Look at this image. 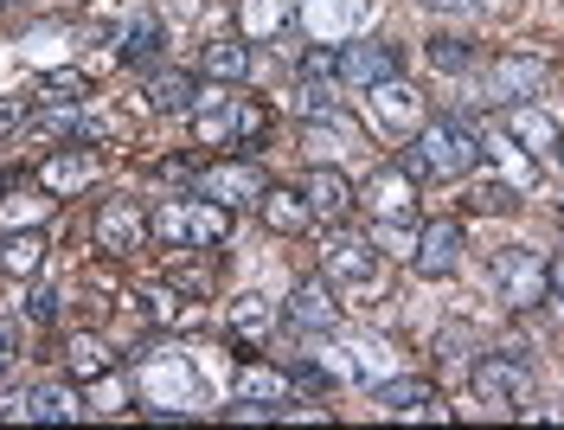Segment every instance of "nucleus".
<instances>
[{
  "label": "nucleus",
  "instance_id": "nucleus-1",
  "mask_svg": "<svg viewBox=\"0 0 564 430\" xmlns=\"http://www.w3.org/2000/svg\"><path fill=\"white\" fill-rule=\"evenodd\" d=\"M135 393L154 418H186L193 405H206V379L193 373L186 354L154 347V354H135Z\"/></svg>",
  "mask_w": 564,
  "mask_h": 430
},
{
  "label": "nucleus",
  "instance_id": "nucleus-2",
  "mask_svg": "<svg viewBox=\"0 0 564 430\" xmlns=\"http://www.w3.org/2000/svg\"><path fill=\"white\" fill-rule=\"evenodd\" d=\"M475 168H481V142L462 122H449V116L423 122L411 136V154H404V174H423V180H462Z\"/></svg>",
  "mask_w": 564,
  "mask_h": 430
},
{
  "label": "nucleus",
  "instance_id": "nucleus-3",
  "mask_svg": "<svg viewBox=\"0 0 564 430\" xmlns=\"http://www.w3.org/2000/svg\"><path fill=\"white\" fill-rule=\"evenodd\" d=\"M154 238L174 245V251H218L231 238V206H218L206 193L199 200H167L154 213Z\"/></svg>",
  "mask_w": 564,
  "mask_h": 430
},
{
  "label": "nucleus",
  "instance_id": "nucleus-4",
  "mask_svg": "<svg viewBox=\"0 0 564 430\" xmlns=\"http://www.w3.org/2000/svg\"><path fill=\"white\" fill-rule=\"evenodd\" d=\"M193 136H199V148H238L263 136V109L250 97H231V84H212L193 104Z\"/></svg>",
  "mask_w": 564,
  "mask_h": 430
},
{
  "label": "nucleus",
  "instance_id": "nucleus-5",
  "mask_svg": "<svg viewBox=\"0 0 564 430\" xmlns=\"http://www.w3.org/2000/svg\"><path fill=\"white\" fill-rule=\"evenodd\" d=\"M321 270H327V283L352 289V295H372V289L386 283L379 245H372L366 232H347V225H334V232H327V245H321Z\"/></svg>",
  "mask_w": 564,
  "mask_h": 430
},
{
  "label": "nucleus",
  "instance_id": "nucleus-6",
  "mask_svg": "<svg viewBox=\"0 0 564 430\" xmlns=\"http://www.w3.org/2000/svg\"><path fill=\"white\" fill-rule=\"evenodd\" d=\"M366 109H372V129H379L386 142H411L423 122H430V104H423V90L411 84V77L372 84V90H366Z\"/></svg>",
  "mask_w": 564,
  "mask_h": 430
},
{
  "label": "nucleus",
  "instance_id": "nucleus-7",
  "mask_svg": "<svg viewBox=\"0 0 564 430\" xmlns=\"http://www.w3.org/2000/svg\"><path fill=\"white\" fill-rule=\"evenodd\" d=\"M468 386H475V398L488 405V411H520L532 393V359L527 354H488V359H475V373H468Z\"/></svg>",
  "mask_w": 564,
  "mask_h": 430
},
{
  "label": "nucleus",
  "instance_id": "nucleus-8",
  "mask_svg": "<svg viewBox=\"0 0 564 430\" xmlns=\"http://www.w3.org/2000/svg\"><path fill=\"white\" fill-rule=\"evenodd\" d=\"M359 206L379 218V245H386V238H398V232L411 225V213H417L411 174H404V168H372V174H366V186H359Z\"/></svg>",
  "mask_w": 564,
  "mask_h": 430
},
{
  "label": "nucleus",
  "instance_id": "nucleus-9",
  "mask_svg": "<svg viewBox=\"0 0 564 430\" xmlns=\"http://www.w3.org/2000/svg\"><path fill=\"white\" fill-rule=\"evenodd\" d=\"M90 238H97V251H104V257H135L141 245L154 238V218L141 213V200L116 193V200H104V206H97V225H90Z\"/></svg>",
  "mask_w": 564,
  "mask_h": 430
},
{
  "label": "nucleus",
  "instance_id": "nucleus-10",
  "mask_svg": "<svg viewBox=\"0 0 564 430\" xmlns=\"http://www.w3.org/2000/svg\"><path fill=\"white\" fill-rule=\"evenodd\" d=\"M488 277H494V289H500V302H507V309H539V302H545V257L527 251V245L494 251Z\"/></svg>",
  "mask_w": 564,
  "mask_h": 430
},
{
  "label": "nucleus",
  "instance_id": "nucleus-11",
  "mask_svg": "<svg viewBox=\"0 0 564 430\" xmlns=\"http://www.w3.org/2000/svg\"><path fill=\"white\" fill-rule=\"evenodd\" d=\"M539 84H545V58H532V52H500L481 77V104H520V97H539Z\"/></svg>",
  "mask_w": 564,
  "mask_h": 430
},
{
  "label": "nucleus",
  "instance_id": "nucleus-12",
  "mask_svg": "<svg viewBox=\"0 0 564 430\" xmlns=\"http://www.w3.org/2000/svg\"><path fill=\"white\" fill-rule=\"evenodd\" d=\"M411 270L430 277V283H436V277H456L462 270V225L456 218H430V225H423L417 245H411Z\"/></svg>",
  "mask_w": 564,
  "mask_h": 430
},
{
  "label": "nucleus",
  "instance_id": "nucleus-13",
  "mask_svg": "<svg viewBox=\"0 0 564 430\" xmlns=\"http://www.w3.org/2000/svg\"><path fill=\"white\" fill-rule=\"evenodd\" d=\"M500 129L520 142V154H532V161H552L564 142V129L545 116L539 104H500Z\"/></svg>",
  "mask_w": 564,
  "mask_h": 430
},
{
  "label": "nucleus",
  "instance_id": "nucleus-14",
  "mask_svg": "<svg viewBox=\"0 0 564 430\" xmlns=\"http://www.w3.org/2000/svg\"><path fill=\"white\" fill-rule=\"evenodd\" d=\"M263 186H270V180H263L257 161H218V168L199 174V193L218 200V206H231V213H238V206H257V200H263Z\"/></svg>",
  "mask_w": 564,
  "mask_h": 430
},
{
  "label": "nucleus",
  "instance_id": "nucleus-15",
  "mask_svg": "<svg viewBox=\"0 0 564 430\" xmlns=\"http://www.w3.org/2000/svg\"><path fill=\"white\" fill-rule=\"evenodd\" d=\"M282 315L302 327V334H334V327H340V302H334V283H327V277H302V283L289 289Z\"/></svg>",
  "mask_w": 564,
  "mask_h": 430
},
{
  "label": "nucleus",
  "instance_id": "nucleus-16",
  "mask_svg": "<svg viewBox=\"0 0 564 430\" xmlns=\"http://www.w3.org/2000/svg\"><path fill=\"white\" fill-rule=\"evenodd\" d=\"M315 45H347V33H359V20H366V0H302V13H295Z\"/></svg>",
  "mask_w": 564,
  "mask_h": 430
},
{
  "label": "nucleus",
  "instance_id": "nucleus-17",
  "mask_svg": "<svg viewBox=\"0 0 564 430\" xmlns=\"http://www.w3.org/2000/svg\"><path fill=\"white\" fill-rule=\"evenodd\" d=\"M386 77H398V45H386V39H352V45H340V84L372 90Z\"/></svg>",
  "mask_w": 564,
  "mask_h": 430
},
{
  "label": "nucleus",
  "instance_id": "nucleus-18",
  "mask_svg": "<svg viewBox=\"0 0 564 430\" xmlns=\"http://www.w3.org/2000/svg\"><path fill=\"white\" fill-rule=\"evenodd\" d=\"M302 193H308V206H315V218H327V225H340V218L359 206V186H352L340 168H327V161H315L308 168V180H302Z\"/></svg>",
  "mask_w": 564,
  "mask_h": 430
},
{
  "label": "nucleus",
  "instance_id": "nucleus-19",
  "mask_svg": "<svg viewBox=\"0 0 564 430\" xmlns=\"http://www.w3.org/2000/svg\"><path fill=\"white\" fill-rule=\"evenodd\" d=\"M0 418H26V424H77L84 405H77V393H65V386H39V393L0 405Z\"/></svg>",
  "mask_w": 564,
  "mask_h": 430
},
{
  "label": "nucleus",
  "instance_id": "nucleus-20",
  "mask_svg": "<svg viewBox=\"0 0 564 430\" xmlns=\"http://www.w3.org/2000/svg\"><path fill=\"white\" fill-rule=\"evenodd\" d=\"M225 327H231V341H245V347H263V341L276 334V302H270V295H257V289H245V295H231V309H225Z\"/></svg>",
  "mask_w": 564,
  "mask_h": 430
},
{
  "label": "nucleus",
  "instance_id": "nucleus-21",
  "mask_svg": "<svg viewBox=\"0 0 564 430\" xmlns=\"http://www.w3.org/2000/svg\"><path fill=\"white\" fill-rule=\"evenodd\" d=\"M257 213H263V225H270L276 238H295V232H308L315 206H308V193H302V186H263Z\"/></svg>",
  "mask_w": 564,
  "mask_h": 430
},
{
  "label": "nucleus",
  "instance_id": "nucleus-22",
  "mask_svg": "<svg viewBox=\"0 0 564 430\" xmlns=\"http://www.w3.org/2000/svg\"><path fill=\"white\" fill-rule=\"evenodd\" d=\"M379 405L386 418H443V398L430 379H379Z\"/></svg>",
  "mask_w": 564,
  "mask_h": 430
},
{
  "label": "nucleus",
  "instance_id": "nucleus-23",
  "mask_svg": "<svg viewBox=\"0 0 564 430\" xmlns=\"http://www.w3.org/2000/svg\"><path fill=\"white\" fill-rule=\"evenodd\" d=\"M97 174V161H90V148H58V154H45V168H39V186L45 193H77V186H90Z\"/></svg>",
  "mask_w": 564,
  "mask_h": 430
},
{
  "label": "nucleus",
  "instance_id": "nucleus-24",
  "mask_svg": "<svg viewBox=\"0 0 564 430\" xmlns=\"http://www.w3.org/2000/svg\"><path fill=\"white\" fill-rule=\"evenodd\" d=\"M52 206H58V193H45V186H13V193L0 200V232H33V225L52 218Z\"/></svg>",
  "mask_w": 564,
  "mask_h": 430
},
{
  "label": "nucleus",
  "instance_id": "nucleus-25",
  "mask_svg": "<svg viewBox=\"0 0 564 430\" xmlns=\"http://www.w3.org/2000/svg\"><path fill=\"white\" fill-rule=\"evenodd\" d=\"M295 20L289 0H238V39L263 45V39H282V26Z\"/></svg>",
  "mask_w": 564,
  "mask_h": 430
},
{
  "label": "nucleus",
  "instance_id": "nucleus-26",
  "mask_svg": "<svg viewBox=\"0 0 564 430\" xmlns=\"http://www.w3.org/2000/svg\"><path fill=\"white\" fill-rule=\"evenodd\" d=\"M109 366H116V354H109V341H104V334H70V341H65V373L77 379V386L104 379Z\"/></svg>",
  "mask_w": 564,
  "mask_h": 430
},
{
  "label": "nucleus",
  "instance_id": "nucleus-27",
  "mask_svg": "<svg viewBox=\"0 0 564 430\" xmlns=\"http://www.w3.org/2000/svg\"><path fill=\"white\" fill-rule=\"evenodd\" d=\"M0 270L7 277H39L45 270V232H7V245H0Z\"/></svg>",
  "mask_w": 564,
  "mask_h": 430
},
{
  "label": "nucleus",
  "instance_id": "nucleus-28",
  "mask_svg": "<svg viewBox=\"0 0 564 430\" xmlns=\"http://www.w3.org/2000/svg\"><path fill=\"white\" fill-rule=\"evenodd\" d=\"M148 104L161 109V116H193V104H199V84L186 72H161L154 84H148Z\"/></svg>",
  "mask_w": 564,
  "mask_h": 430
},
{
  "label": "nucleus",
  "instance_id": "nucleus-29",
  "mask_svg": "<svg viewBox=\"0 0 564 430\" xmlns=\"http://www.w3.org/2000/svg\"><path fill=\"white\" fill-rule=\"evenodd\" d=\"M302 142H308V154H340V148H359V129H352L340 109H327V116L308 122V136H302Z\"/></svg>",
  "mask_w": 564,
  "mask_h": 430
},
{
  "label": "nucleus",
  "instance_id": "nucleus-30",
  "mask_svg": "<svg viewBox=\"0 0 564 430\" xmlns=\"http://www.w3.org/2000/svg\"><path fill=\"white\" fill-rule=\"evenodd\" d=\"M161 45H167V33H161V20H148V13H135V26H122V39H116L122 65H148Z\"/></svg>",
  "mask_w": 564,
  "mask_h": 430
},
{
  "label": "nucleus",
  "instance_id": "nucleus-31",
  "mask_svg": "<svg viewBox=\"0 0 564 430\" xmlns=\"http://www.w3.org/2000/svg\"><path fill=\"white\" fill-rule=\"evenodd\" d=\"M206 77L212 84H245L250 77V52L245 45H231V39H212L206 45Z\"/></svg>",
  "mask_w": 564,
  "mask_h": 430
},
{
  "label": "nucleus",
  "instance_id": "nucleus-32",
  "mask_svg": "<svg viewBox=\"0 0 564 430\" xmlns=\"http://www.w3.org/2000/svg\"><path fill=\"white\" fill-rule=\"evenodd\" d=\"M520 200H527V193H520L513 180H481V186L468 193V206H475V213H520Z\"/></svg>",
  "mask_w": 564,
  "mask_h": 430
},
{
  "label": "nucleus",
  "instance_id": "nucleus-33",
  "mask_svg": "<svg viewBox=\"0 0 564 430\" xmlns=\"http://www.w3.org/2000/svg\"><path fill=\"white\" fill-rule=\"evenodd\" d=\"M302 84H340V45H308L302 52Z\"/></svg>",
  "mask_w": 564,
  "mask_h": 430
},
{
  "label": "nucleus",
  "instance_id": "nucleus-34",
  "mask_svg": "<svg viewBox=\"0 0 564 430\" xmlns=\"http://www.w3.org/2000/svg\"><path fill=\"white\" fill-rule=\"evenodd\" d=\"M430 65H436V72H468V65H475V45H468V39H436V45H430Z\"/></svg>",
  "mask_w": 564,
  "mask_h": 430
},
{
  "label": "nucleus",
  "instance_id": "nucleus-35",
  "mask_svg": "<svg viewBox=\"0 0 564 430\" xmlns=\"http://www.w3.org/2000/svg\"><path fill=\"white\" fill-rule=\"evenodd\" d=\"M26 122H33V97H0V142L20 136Z\"/></svg>",
  "mask_w": 564,
  "mask_h": 430
},
{
  "label": "nucleus",
  "instance_id": "nucleus-36",
  "mask_svg": "<svg viewBox=\"0 0 564 430\" xmlns=\"http://www.w3.org/2000/svg\"><path fill=\"white\" fill-rule=\"evenodd\" d=\"M45 90H52V97H65V104H84V97H90L84 72H45Z\"/></svg>",
  "mask_w": 564,
  "mask_h": 430
},
{
  "label": "nucleus",
  "instance_id": "nucleus-37",
  "mask_svg": "<svg viewBox=\"0 0 564 430\" xmlns=\"http://www.w3.org/2000/svg\"><path fill=\"white\" fill-rule=\"evenodd\" d=\"M20 354H26V334H20V322H0V373H7Z\"/></svg>",
  "mask_w": 564,
  "mask_h": 430
},
{
  "label": "nucleus",
  "instance_id": "nucleus-38",
  "mask_svg": "<svg viewBox=\"0 0 564 430\" xmlns=\"http://www.w3.org/2000/svg\"><path fill=\"white\" fill-rule=\"evenodd\" d=\"M238 398H282V379H263V373H250L245 386H238Z\"/></svg>",
  "mask_w": 564,
  "mask_h": 430
},
{
  "label": "nucleus",
  "instance_id": "nucleus-39",
  "mask_svg": "<svg viewBox=\"0 0 564 430\" xmlns=\"http://www.w3.org/2000/svg\"><path fill=\"white\" fill-rule=\"evenodd\" d=\"M545 302H558V309H564V257L545 264Z\"/></svg>",
  "mask_w": 564,
  "mask_h": 430
},
{
  "label": "nucleus",
  "instance_id": "nucleus-40",
  "mask_svg": "<svg viewBox=\"0 0 564 430\" xmlns=\"http://www.w3.org/2000/svg\"><path fill=\"white\" fill-rule=\"evenodd\" d=\"M289 379H295V386H327V373L308 366V359H295V366H289Z\"/></svg>",
  "mask_w": 564,
  "mask_h": 430
},
{
  "label": "nucleus",
  "instance_id": "nucleus-41",
  "mask_svg": "<svg viewBox=\"0 0 564 430\" xmlns=\"http://www.w3.org/2000/svg\"><path fill=\"white\" fill-rule=\"evenodd\" d=\"M430 7H436V13H468L475 0H430Z\"/></svg>",
  "mask_w": 564,
  "mask_h": 430
},
{
  "label": "nucleus",
  "instance_id": "nucleus-42",
  "mask_svg": "<svg viewBox=\"0 0 564 430\" xmlns=\"http://www.w3.org/2000/svg\"><path fill=\"white\" fill-rule=\"evenodd\" d=\"M558 161H564V142H558Z\"/></svg>",
  "mask_w": 564,
  "mask_h": 430
},
{
  "label": "nucleus",
  "instance_id": "nucleus-43",
  "mask_svg": "<svg viewBox=\"0 0 564 430\" xmlns=\"http://www.w3.org/2000/svg\"><path fill=\"white\" fill-rule=\"evenodd\" d=\"M558 225H564V213H558Z\"/></svg>",
  "mask_w": 564,
  "mask_h": 430
}]
</instances>
